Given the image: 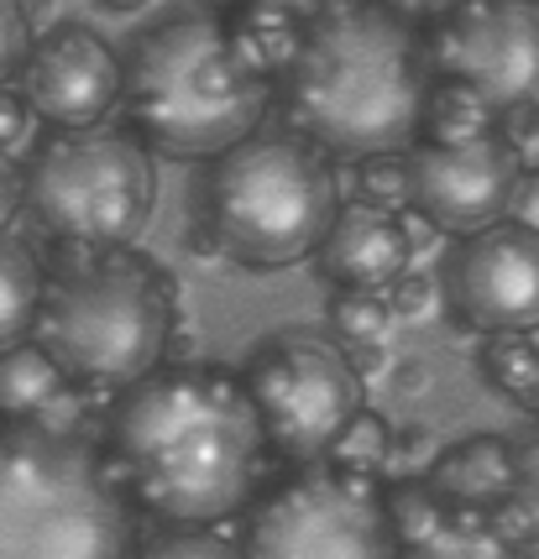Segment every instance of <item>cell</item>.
Segmentation results:
<instances>
[{"label": "cell", "instance_id": "cell-17", "mask_svg": "<svg viewBox=\"0 0 539 559\" xmlns=\"http://www.w3.org/2000/svg\"><path fill=\"white\" fill-rule=\"evenodd\" d=\"M497 131V110L488 105L482 90H471L466 79L435 73L430 95H424V116H419V136L424 142H471Z\"/></svg>", "mask_w": 539, "mask_h": 559}, {"label": "cell", "instance_id": "cell-33", "mask_svg": "<svg viewBox=\"0 0 539 559\" xmlns=\"http://www.w3.org/2000/svg\"><path fill=\"white\" fill-rule=\"evenodd\" d=\"M16 210H22V173H16V163L0 152V230L16 219Z\"/></svg>", "mask_w": 539, "mask_h": 559}, {"label": "cell", "instance_id": "cell-25", "mask_svg": "<svg viewBox=\"0 0 539 559\" xmlns=\"http://www.w3.org/2000/svg\"><path fill=\"white\" fill-rule=\"evenodd\" d=\"M221 523H152L148 534V549L142 555L152 559H221V555H236V538L215 534Z\"/></svg>", "mask_w": 539, "mask_h": 559}, {"label": "cell", "instance_id": "cell-7", "mask_svg": "<svg viewBox=\"0 0 539 559\" xmlns=\"http://www.w3.org/2000/svg\"><path fill=\"white\" fill-rule=\"evenodd\" d=\"M26 215L63 257L126 251L157 210V173L142 142L79 126L52 136L22 178Z\"/></svg>", "mask_w": 539, "mask_h": 559}, {"label": "cell", "instance_id": "cell-10", "mask_svg": "<svg viewBox=\"0 0 539 559\" xmlns=\"http://www.w3.org/2000/svg\"><path fill=\"white\" fill-rule=\"evenodd\" d=\"M430 69L466 79L492 110L539 99V11L535 0H461L424 37Z\"/></svg>", "mask_w": 539, "mask_h": 559}, {"label": "cell", "instance_id": "cell-36", "mask_svg": "<svg viewBox=\"0 0 539 559\" xmlns=\"http://www.w3.org/2000/svg\"><path fill=\"white\" fill-rule=\"evenodd\" d=\"M221 5H231V0H221ZM278 5H294L298 16H319L325 5H336V0H278Z\"/></svg>", "mask_w": 539, "mask_h": 559}, {"label": "cell", "instance_id": "cell-24", "mask_svg": "<svg viewBox=\"0 0 539 559\" xmlns=\"http://www.w3.org/2000/svg\"><path fill=\"white\" fill-rule=\"evenodd\" d=\"M325 324H330V341H341V345L388 341L392 309H388V298H383V288H341L336 298H330Z\"/></svg>", "mask_w": 539, "mask_h": 559}, {"label": "cell", "instance_id": "cell-13", "mask_svg": "<svg viewBox=\"0 0 539 559\" xmlns=\"http://www.w3.org/2000/svg\"><path fill=\"white\" fill-rule=\"evenodd\" d=\"M22 95L37 121L58 131L99 126L121 105V58L90 26H52L48 37H32L22 58Z\"/></svg>", "mask_w": 539, "mask_h": 559}, {"label": "cell", "instance_id": "cell-35", "mask_svg": "<svg viewBox=\"0 0 539 559\" xmlns=\"http://www.w3.org/2000/svg\"><path fill=\"white\" fill-rule=\"evenodd\" d=\"M392 388H398V397H424V392H430V366H424V361H403V366H398V382H392Z\"/></svg>", "mask_w": 539, "mask_h": 559}, {"label": "cell", "instance_id": "cell-21", "mask_svg": "<svg viewBox=\"0 0 539 559\" xmlns=\"http://www.w3.org/2000/svg\"><path fill=\"white\" fill-rule=\"evenodd\" d=\"M409 555L414 559H497V555H508V544L497 538L488 508H456V502H445L441 523Z\"/></svg>", "mask_w": 539, "mask_h": 559}, {"label": "cell", "instance_id": "cell-27", "mask_svg": "<svg viewBox=\"0 0 539 559\" xmlns=\"http://www.w3.org/2000/svg\"><path fill=\"white\" fill-rule=\"evenodd\" d=\"M441 455V435L424 429V424H403V429H388V461L398 476H424Z\"/></svg>", "mask_w": 539, "mask_h": 559}, {"label": "cell", "instance_id": "cell-4", "mask_svg": "<svg viewBox=\"0 0 539 559\" xmlns=\"http://www.w3.org/2000/svg\"><path fill=\"white\" fill-rule=\"evenodd\" d=\"M131 544L126 491L74 429H0V559H121Z\"/></svg>", "mask_w": 539, "mask_h": 559}, {"label": "cell", "instance_id": "cell-6", "mask_svg": "<svg viewBox=\"0 0 539 559\" xmlns=\"http://www.w3.org/2000/svg\"><path fill=\"white\" fill-rule=\"evenodd\" d=\"M173 335V283L121 251L74 257L63 277H43L32 341L84 392H121L163 361Z\"/></svg>", "mask_w": 539, "mask_h": 559}, {"label": "cell", "instance_id": "cell-20", "mask_svg": "<svg viewBox=\"0 0 539 559\" xmlns=\"http://www.w3.org/2000/svg\"><path fill=\"white\" fill-rule=\"evenodd\" d=\"M43 304V267L16 241H0V350L32 335V319Z\"/></svg>", "mask_w": 539, "mask_h": 559}, {"label": "cell", "instance_id": "cell-26", "mask_svg": "<svg viewBox=\"0 0 539 559\" xmlns=\"http://www.w3.org/2000/svg\"><path fill=\"white\" fill-rule=\"evenodd\" d=\"M362 173H356V189L367 204H383V210H403L409 204V173H403V152H372V157H356Z\"/></svg>", "mask_w": 539, "mask_h": 559}, {"label": "cell", "instance_id": "cell-8", "mask_svg": "<svg viewBox=\"0 0 539 559\" xmlns=\"http://www.w3.org/2000/svg\"><path fill=\"white\" fill-rule=\"evenodd\" d=\"M242 388L257 408L262 444L294 465L325 455L345 418L362 408V377L351 371L345 350L319 330H278L246 361Z\"/></svg>", "mask_w": 539, "mask_h": 559}, {"label": "cell", "instance_id": "cell-32", "mask_svg": "<svg viewBox=\"0 0 539 559\" xmlns=\"http://www.w3.org/2000/svg\"><path fill=\"white\" fill-rule=\"evenodd\" d=\"M345 361H351V371L362 377V382H372V377H383L388 371V350H383V341H351L341 345Z\"/></svg>", "mask_w": 539, "mask_h": 559}, {"label": "cell", "instance_id": "cell-11", "mask_svg": "<svg viewBox=\"0 0 539 559\" xmlns=\"http://www.w3.org/2000/svg\"><path fill=\"white\" fill-rule=\"evenodd\" d=\"M403 173H409V210L424 215L430 230L471 236L508 215V199L524 168L508 142L488 131L471 142H409Z\"/></svg>", "mask_w": 539, "mask_h": 559}, {"label": "cell", "instance_id": "cell-23", "mask_svg": "<svg viewBox=\"0 0 539 559\" xmlns=\"http://www.w3.org/2000/svg\"><path fill=\"white\" fill-rule=\"evenodd\" d=\"M319 461L341 465V471H356V476H377L383 461H388V418L372 414V408H356V414L336 429V439L325 444Z\"/></svg>", "mask_w": 539, "mask_h": 559}, {"label": "cell", "instance_id": "cell-2", "mask_svg": "<svg viewBox=\"0 0 539 559\" xmlns=\"http://www.w3.org/2000/svg\"><path fill=\"white\" fill-rule=\"evenodd\" d=\"M430 79L424 32L409 16L377 0H336L304 22L294 63L272 90L298 136L356 163L419 142Z\"/></svg>", "mask_w": 539, "mask_h": 559}, {"label": "cell", "instance_id": "cell-37", "mask_svg": "<svg viewBox=\"0 0 539 559\" xmlns=\"http://www.w3.org/2000/svg\"><path fill=\"white\" fill-rule=\"evenodd\" d=\"M48 5H52V0H22V16H26L32 26H37L43 16H48Z\"/></svg>", "mask_w": 539, "mask_h": 559}, {"label": "cell", "instance_id": "cell-5", "mask_svg": "<svg viewBox=\"0 0 539 559\" xmlns=\"http://www.w3.org/2000/svg\"><path fill=\"white\" fill-rule=\"evenodd\" d=\"M204 178V230L221 257L257 272L304 262L341 210L336 157L309 136L289 131H246L242 142L210 157Z\"/></svg>", "mask_w": 539, "mask_h": 559}, {"label": "cell", "instance_id": "cell-14", "mask_svg": "<svg viewBox=\"0 0 539 559\" xmlns=\"http://www.w3.org/2000/svg\"><path fill=\"white\" fill-rule=\"evenodd\" d=\"M309 257L319 262V277L336 283V288H388L414 257L409 215L356 199V204L330 215Z\"/></svg>", "mask_w": 539, "mask_h": 559}, {"label": "cell", "instance_id": "cell-3", "mask_svg": "<svg viewBox=\"0 0 539 559\" xmlns=\"http://www.w3.org/2000/svg\"><path fill=\"white\" fill-rule=\"evenodd\" d=\"M121 105L152 152L210 163L262 126L272 79L236 58L221 11H184L131 43L121 63Z\"/></svg>", "mask_w": 539, "mask_h": 559}, {"label": "cell", "instance_id": "cell-30", "mask_svg": "<svg viewBox=\"0 0 539 559\" xmlns=\"http://www.w3.org/2000/svg\"><path fill=\"white\" fill-rule=\"evenodd\" d=\"M32 131H37V110L26 105L22 90H5L0 84V152L11 157L16 146L32 142Z\"/></svg>", "mask_w": 539, "mask_h": 559}, {"label": "cell", "instance_id": "cell-34", "mask_svg": "<svg viewBox=\"0 0 539 559\" xmlns=\"http://www.w3.org/2000/svg\"><path fill=\"white\" fill-rule=\"evenodd\" d=\"M377 5H388V11H398V16H409L414 26H430V22H441L450 5H461V0H377Z\"/></svg>", "mask_w": 539, "mask_h": 559}, {"label": "cell", "instance_id": "cell-31", "mask_svg": "<svg viewBox=\"0 0 539 559\" xmlns=\"http://www.w3.org/2000/svg\"><path fill=\"white\" fill-rule=\"evenodd\" d=\"M383 298H388L392 319H414L430 309V298H435V277H424V272L403 267L398 277H392L388 288H383Z\"/></svg>", "mask_w": 539, "mask_h": 559}, {"label": "cell", "instance_id": "cell-18", "mask_svg": "<svg viewBox=\"0 0 539 559\" xmlns=\"http://www.w3.org/2000/svg\"><path fill=\"white\" fill-rule=\"evenodd\" d=\"M58 388L63 371L32 335L0 350V418H32Z\"/></svg>", "mask_w": 539, "mask_h": 559}, {"label": "cell", "instance_id": "cell-12", "mask_svg": "<svg viewBox=\"0 0 539 559\" xmlns=\"http://www.w3.org/2000/svg\"><path fill=\"white\" fill-rule=\"evenodd\" d=\"M450 304L471 330H535L539 324V230L492 219L461 236L450 262Z\"/></svg>", "mask_w": 539, "mask_h": 559}, {"label": "cell", "instance_id": "cell-28", "mask_svg": "<svg viewBox=\"0 0 539 559\" xmlns=\"http://www.w3.org/2000/svg\"><path fill=\"white\" fill-rule=\"evenodd\" d=\"M497 121H503V142H508V152L518 157V168L539 173V110H535V99L497 110Z\"/></svg>", "mask_w": 539, "mask_h": 559}, {"label": "cell", "instance_id": "cell-1", "mask_svg": "<svg viewBox=\"0 0 539 559\" xmlns=\"http://www.w3.org/2000/svg\"><path fill=\"white\" fill-rule=\"evenodd\" d=\"M110 418V476L152 523H225L262 471V424L242 377L168 366L121 388Z\"/></svg>", "mask_w": 539, "mask_h": 559}, {"label": "cell", "instance_id": "cell-38", "mask_svg": "<svg viewBox=\"0 0 539 559\" xmlns=\"http://www.w3.org/2000/svg\"><path fill=\"white\" fill-rule=\"evenodd\" d=\"M99 5H105V11H142L148 0H99Z\"/></svg>", "mask_w": 539, "mask_h": 559}, {"label": "cell", "instance_id": "cell-19", "mask_svg": "<svg viewBox=\"0 0 539 559\" xmlns=\"http://www.w3.org/2000/svg\"><path fill=\"white\" fill-rule=\"evenodd\" d=\"M477 366L492 388L518 408H539V345L535 330H488V341L477 350Z\"/></svg>", "mask_w": 539, "mask_h": 559}, {"label": "cell", "instance_id": "cell-22", "mask_svg": "<svg viewBox=\"0 0 539 559\" xmlns=\"http://www.w3.org/2000/svg\"><path fill=\"white\" fill-rule=\"evenodd\" d=\"M383 512H388L392 544L409 555V549H419V544L430 538V528L441 523L445 502L435 497V487H430L424 476H398V481L383 491Z\"/></svg>", "mask_w": 539, "mask_h": 559}, {"label": "cell", "instance_id": "cell-9", "mask_svg": "<svg viewBox=\"0 0 539 559\" xmlns=\"http://www.w3.org/2000/svg\"><path fill=\"white\" fill-rule=\"evenodd\" d=\"M251 559H383L398 555L383 512L377 476H356L341 465L298 471L294 481L268 491L236 544Z\"/></svg>", "mask_w": 539, "mask_h": 559}, {"label": "cell", "instance_id": "cell-16", "mask_svg": "<svg viewBox=\"0 0 539 559\" xmlns=\"http://www.w3.org/2000/svg\"><path fill=\"white\" fill-rule=\"evenodd\" d=\"M221 22L246 69L278 84V73L294 63L298 37H304L309 16H298L294 5H278V0H231L221 11Z\"/></svg>", "mask_w": 539, "mask_h": 559}, {"label": "cell", "instance_id": "cell-15", "mask_svg": "<svg viewBox=\"0 0 539 559\" xmlns=\"http://www.w3.org/2000/svg\"><path fill=\"white\" fill-rule=\"evenodd\" d=\"M424 481L435 487L441 502H456V508H492L497 497L524 481L518 476V455L508 439L497 435H471L461 444H441L435 465L424 471Z\"/></svg>", "mask_w": 539, "mask_h": 559}, {"label": "cell", "instance_id": "cell-29", "mask_svg": "<svg viewBox=\"0 0 539 559\" xmlns=\"http://www.w3.org/2000/svg\"><path fill=\"white\" fill-rule=\"evenodd\" d=\"M32 48V22L22 16V0H0V84L22 69Z\"/></svg>", "mask_w": 539, "mask_h": 559}]
</instances>
